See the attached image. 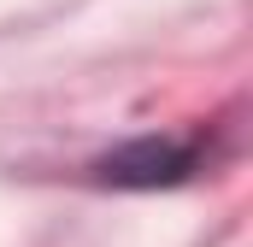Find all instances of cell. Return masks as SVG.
I'll list each match as a JSON object with an SVG mask.
<instances>
[{
    "instance_id": "cell-1",
    "label": "cell",
    "mask_w": 253,
    "mask_h": 247,
    "mask_svg": "<svg viewBox=\"0 0 253 247\" xmlns=\"http://www.w3.org/2000/svg\"><path fill=\"white\" fill-rule=\"evenodd\" d=\"M194 171V153L177 141H129L112 159H100V183L118 188H159V183H183Z\"/></svg>"
}]
</instances>
